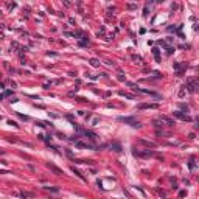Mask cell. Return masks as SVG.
<instances>
[{
  "instance_id": "8",
  "label": "cell",
  "mask_w": 199,
  "mask_h": 199,
  "mask_svg": "<svg viewBox=\"0 0 199 199\" xmlns=\"http://www.w3.org/2000/svg\"><path fill=\"white\" fill-rule=\"evenodd\" d=\"M90 64L93 65V67H98V65H100V62H98V59H90Z\"/></svg>"
},
{
  "instance_id": "7",
  "label": "cell",
  "mask_w": 199,
  "mask_h": 199,
  "mask_svg": "<svg viewBox=\"0 0 199 199\" xmlns=\"http://www.w3.org/2000/svg\"><path fill=\"white\" fill-rule=\"evenodd\" d=\"M86 135H89L90 140H95V139H97V135H95L93 132H90V131H86Z\"/></svg>"
},
{
  "instance_id": "1",
  "label": "cell",
  "mask_w": 199,
  "mask_h": 199,
  "mask_svg": "<svg viewBox=\"0 0 199 199\" xmlns=\"http://www.w3.org/2000/svg\"><path fill=\"white\" fill-rule=\"evenodd\" d=\"M118 121H124V123H129L131 126H137V128L140 126L139 121H135L134 118H131V117H120V118H118Z\"/></svg>"
},
{
  "instance_id": "5",
  "label": "cell",
  "mask_w": 199,
  "mask_h": 199,
  "mask_svg": "<svg viewBox=\"0 0 199 199\" xmlns=\"http://www.w3.org/2000/svg\"><path fill=\"white\" fill-rule=\"evenodd\" d=\"M160 120L165 121V123L169 124V126H173V124H174V120H171V118H168V117H165V115H160Z\"/></svg>"
},
{
  "instance_id": "2",
  "label": "cell",
  "mask_w": 199,
  "mask_h": 199,
  "mask_svg": "<svg viewBox=\"0 0 199 199\" xmlns=\"http://www.w3.org/2000/svg\"><path fill=\"white\" fill-rule=\"evenodd\" d=\"M173 115L174 117H177V118H180V120H185V121H190L191 118L188 115H185V114H182V112H179V110H176V112H173Z\"/></svg>"
},
{
  "instance_id": "6",
  "label": "cell",
  "mask_w": 199,
  "mask_h": 199,
  "mask_svg": "<svg viewBox=\"0 0 199 199\" xmlns=\"http://www.w3.org/2000/svg\"><path fill=\"white\" fill-rule=\"evenodd\" d=\"M72 171H73V173H75V174H76V176H78V177H79V179H81V180H86V177H84V176H83V174L79 173L78 169H75V168H72Z\"/></svg>"
},
{
  "instance_id": "3",
  "label": "cell",
  "mask_w": 199,
  "mask_h": 199,
  "mask_svg": "<svg viewBox=\"0 0 199 199\" xmlns=\"http://www.w3.org/2000/svg\"><path fill=\"white\" fill-rule=\"evenodd\" d=\"M47 166H48V168L51 169V171H53V173H55V174H58V176H62V174H64V173H62V169L56 168V166H55V165H51V163H48V165H47Z\"/></svg>"
},
{
  "instance_id": "4",
  "label": "cell",
  "mask_w": 199,
  "mask_h": 199,
  "mask_svg": "<svg viewBox=\"0 0 199 199\" xmlns=\"http://www.w3.org/2000/svg\"><path fill=\"white\" fill-rule=\"evenodd\" d=\"M159 104H140L139 109H157Z\"/></svg>"
}]
</instances>
